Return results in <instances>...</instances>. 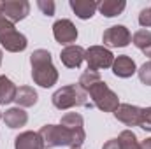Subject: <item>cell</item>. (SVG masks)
Wrapping results in <instances>:
<instances>
[{
  "label": "cell",
  "instance_id": "6da1fadb",
  "mask_svg": "<svg viewBox=\"0 0 151 149\" xmlns=\"http://www.w3.org/2000/svg\"><path fill=\"white\" fill-rule=\"evenodd\" d=\"M44 148H60L69 146L70 149H79L84 142L83 116L77 112H69L62 117L60 125H46L39 130Z\"/></svg>",
  "mask_w": 151,
  "mask_h": 149
},
{
  "label": "cell",
  "instance_id": "7a4b0ae2",
  "mask_svg": "<svg viewBox=\"0 0 151 149\" xmlns=\"http://www.w3.org/2000/svg\"><path fill=\"white\" fill-rule=\"evenodd\" d=\"M32 63V79L42 88H51L58 81V70L53 65L51 53L47 49H35L30 56Z\"/></svg>",
  "mask_w": 151,
  "mask_h": 149
},
{
  "label": "cell",
  "instance_id": "3957f363",
  "mask_svg": "<svg viewBox=\"0 0 151 149\" xmlns=\"http://www.w3.org/2000/svg\"><path fill=\"white\" fill-rule=\"evenodd\" d=\"M53 105L60 111H67L72 107H91L93 104L88 102V93H84L77 84H69L55 91L53 95Z\"/></svg>",
  "mask_w": 151,
  "mask_h": 149
},
{
  "label": "cell",
  "instance_id": "277c9868",
  "mask_svg": "<svg viewBox=\"0 0 151 149\" xmlns=\"http://www.w3.org/2000/svg\"><path fill=\"white\" fill-rule=\"evenodd\" d=\"M0 44L11 51V53H19L27 49V37L19 34L14 28V23H11L4 14H0Z\"/></svg>",
  "mask_w": 151,
  "mask_h": 149
},
{
  "label": "cell",
  "instance_id": "5b68a950",
  "mask_svg": "<svg viewBox=\"0 0 151 149\" xmlns=\"http://www.w3.org/2000/svg\"><path fill=\"white\" fill-rule=\"evenodd\" d=\"M88 95L91 98V104L104 112H114L118 109V105H119L118 95L114 93L104 81H99L95 86H91L90 91H88Z\"/></svg>",
  "mask_w": 151,
  "mask_h": 149
},
{
  "label": "cell",
  "instance_id": "8992f818",
  "mask_svg": "<svg viewBox=\"0 0 151 149\" xmlns=\"http://www.w3.org/2000/svg\"><path fill=\"white\" fill-rule=\"evenodd\" d=\"M84 60L88 63V69L91 70H100V69H109L114 63V54L104 46H91L84 53Z\"/></svg>",
  "mask_w": 151,
  "mask_h": 149
},
{
  "label": "cell",
  "instance_id": "52a82bcc",
  "mask_svg": "<svg viewBox=\"0 0 151 149\" xmlns=\"http://www.w3.org/2000/svg\"><path fill=\"white\" fill-rule=\"evenodd\" d=\"M30 12V4L27 0H7L2 2V11L0 14H4L11 23H18L21 19H25Z\"/></svg>",
  "mask_w": 151,
  "mask_h": 149
},
{
  "label": "cell",
  "instance_id": "ba28073f",
  "mask_svg": "<svg viewBox=\"0 0 151 149\" xmlns=\"http://www.w3.org/2000/svg\"><path fill=\"white\" fill-rule=\"evenodd\" d=\"M102 40L106 46L109 47H125L132 42V34L128 32L127 27L123 25H114L111 28H107L102 35Z\"/></svg>",
  "mask_w": 151,
  "mask_h": 149
},
{
  "label": "cell",
  "instance_id": "9c48e42d",
  "mask_svg": "<svg viewBox=\"0 0 151 149\" xmlns=\"http://www.w3.org/2000/svg\"><path fill=\"white\" fill-rule=\"evenodd\" d=\"M53 35L56 39V42L72 46V42H76V39H77V28L70 19H58L53 25Z\"/></svg>",
  "mask_w": 151,
  "mask_h": 149
},
{
  "label": "cell",
  "instance_id": "30bf717a",
  "mask_svg": "<svg viewBox=\"0 0 151 149\" xmlns=\"http://www.w3.org/2000/svg\"><path fill=\"white\" fill-rule=\"evenodd\" d=\"M141 112L142 109L137 105H130V104H119L118 109L114 111V117L121 123H125L127 126H139L141 123Z\"/></svg>",
  "mask_w": 151,
  "mask_h": 149
},
{
  "label": "cell",
  "instance_id": "8fae6325",
  "mask_svg": "<svg viewBox=\"0 0 151 149\" xmlns=\"http://www.w3.org/2000/svg\"><path fill=\"white\" fill-rule=\"evenodd\" d=\"M84 49L81 47V46H67V47H63L62 49V53H60V60H62V63L67 67V69H77V67H81V63L84 62Z\"/></svg>",
  "mask_w": 151,
  "mask_h": 149
},
{
  "label": "cell",
  "instance_id": "7c38bea8",
  "mask_svg": "<svg viewBox=\"0 0 151 149\" xmlns=\"http://www.w3.org/2000/svg\"><path fill=\"white\" fill-rule=\"evenodd\" d=\"M16 149H44L39 132H23L14 139Z\"/></svg>",
  "mask_w": 151,
  "mask_h": 149
},
{
  "label": "cell",
  "instance_id": "4fadbf2b",
  "mask_svg": "<svg viewBox=\"0 0 151 149\" xmlns=\"http://www.w3.org/2000/svg\"><path fill=\"white\" fill-rule=\"evenodd\" d=\"M113 72H114V75H118V77H123V79H127V77H132V75L137 72L135 62H134L130 56H127V54H123V56H118V58H114Z\"/></svg>",
  "mask_w": 151,
  "mask_h": 149
},
{
  "label": "cell",
  "instance_id": "5bb4252c",
  "mask_svg": "<svg viewBox=\"0 0 151 149\" xmlns=\"http://www.w3.org/2000/svg\"><path fill=\"white\" fill-rule=\"evenodd\" d=\"M70 7L76 12L77 18L81 19H90L97 9H99V4L95 0H70Z\"/></svg>",
  "mask_w": 151,
  "mask_h": 149
},
{
  "label": "cell",
  "instance_id": "9a60e30c",
  "mask_svg": "<svg viewBox=\"0 0 151 149\" xmlns=\"http://www.w3.org/2000/svg\"><path fill=\"white\" fill-rule=\"evenodd\" d=\"M4 121H5V125L9 128H19V126H25L27 125L28 116H27V112L23 111L21 107H12V109L5 111Z\"/></svg>",
  "mask_w": 151,
  "mask_h": 149
},
{
  "label": "cell",
  "instance_id": "2e32d148",
  "mask_svg": "<svg viewBox=\"0 0 151 149\" xmlns=\"http://www.w3.org/2000/svg\"><path fill=\"white\" fill-rule=\"evenodd\" d=\"M16 91H18V88L14 86V82L9 77L0 75V105H7V104L14 102Z\"/></svg>",
  "mask_w": 151,
  "mask_h": 149
},
{
  "label": "cell",
  "instance_id": "e0dca14e",
  "mask_svg": "<svg viewBox=\"0 0 151 149\" xmlns=\"http://www.w3.org/2000/svg\"><path fill=\"white\" fill-rule=\"evenodd\" d=\"M14 102L19 105V107H32L37 104V91L30 86H21L18 88L16 91V98Z\"/></svg>",
  "mask_w": 151,
  "mask_h": 149
},
{
  "label": "cell",
  "instance_id": "ac0fdd59",
  "mask_svg": "<svg viewBox=\"0 0 151 149\" xmlns=\"http://www.w3.org/2000/svg\"><path fill=\"white\" fill-rule=\"evenodd\" d=\"M127 7V2L125 0H104L99 4V11L106 16V18H114V16H119Z\"/></svg>",
  "mask_w": 151,
  "mask_h": 149
},
{
  "label": "cell",
  "instance_id": "d6986e66",
  "mask_svg": "<svg viewBox=\"0 0 151 149\" xmlns=\"http://www.w3.org/2000/svg\"><path fill=\"white\" fill-rule=\"evenodd\" d=\"M132 42L135 44V47H139L146 56H151V32L142 28V30H137L134 35H132Z\"/></svg>",
  "mask_w": 151,
  "mask_h": 149
},
{
  "label": "cell",
  "instance_id": "ffe728a7",
  "mask_svg": "<svg viewBox=\"0 0 151 149\" xmlns=\"http://www.w3.org/2000/svg\"><path fill=\"white\" fill-rule=\"evenodd\" d=\"M99 81H102V77L100 74L97 72V70H91V69H88L86 72H83V75L79 77V82H77V86L84 91V93H88L90 91V88L91 86H95Z\"/></svg>",
  "mask_w": 151,
  "mask_h": 149
},
{
  "label": "cell",
  "instance_id": "44dd1931",
  "mask_svg": "<svg viewBox=\"0 0 151 149\" xmlns=\"http://www.w3.org/2000/svg\"><path fill=\"white\" fill-rule=\"evenodd\" d=\"M121 149H141V144L137 142V137L132 130H123L118 137Z\"/></svg>",
  "mask_w": 151,
  "mask_h": 149
},
{
  "label": "cell",
  "instance_id": "7402d4cb",
  "mask_svg": "<svg viewBox=\"0 0 151 149\" xmlns=\"http://www.w3.org/2000/svg\"><path fill=\"white\" fill-rule=\"evenodd\" d=\"M137 72H139V79H141V82H144L146 86H151V62H146Z\"/></svg>",
  "mask_w": 151,
  "mask_h": 149
},
{
  "label": "cell",
  "instance_id": "603a6c76",
  "mask_svg": "<svg viewBox=\"0 0 151 149\" xmlns=\"http://www.w3.org/2000/svg\"><path fill=\"white\" fill-rule=\"evenodd\" d=\"M37 7L44 16H53L55 14V2L53 0H39Z\"/></svg>",
  "mask_w": 151,
  "mask_h": 149
},
{
  "label": "cell",
  "instance_id": "cb8c5ba5",
  "mask_svg": "<svg viewBox=\"0 0 151 149\" xmlns=\"http://www.w3.org/2000/svg\"><path fill=\"white\" fill-rule=\"evenodd\" d=\"M139 126H141L142 130H148V132H151V107L142 109V112H141V123H139Z\"/></svg>",
  "mask_w": 151,
  "mask_h": 149
},
{
  "label": "cell",
  "instance_id": "d4e9b609",
  "mask_svg": "<svg viewBox=\"0 0 151 149\" xmlns=\"http://www.w3.org/2000/svg\"><path fill=\"white\" fill-rule=\"evenodd\" d=\"M139 23H141V27H144V28H150L151 27V7H146V9L141 11V14H139Z\"/></svg>",
  "mask_w": 151,
  "mask_h": 149
},
{
  "label": "cell",
  "instance_id": "484cf974",
  "mask_svg": "<svg viewBox=\"0 0 151 149\" xmlns=\"http://www.w3.org/2000/svg\"><path fill=\"white\" fill-rule=\"evenodd\" d=\"M102 149H121V146H119V140H118V139H111V140H107V142L104 144Z\"/></svg>",
  "mask_w": 151,
  "mask_h": 149
},
{
  "label": "cell",
  "instance_id": "4316f807",
  "mask_svg": "<svg viewBox=\"0 0 151 149\" xmlns=\"http://www.w3.org/2000/svg\"><path fill=\"white\" fill-rule=\"evenodd\" d=\"M141 149H151V137H150V139H146V140H142Z\"/></svg>",
  "mask_w": 151,
  "mask_h": 149
},
{
  "label": "cell",
  "instance_id": "83f0119b",
  "mask_svg": "<svg viewBox=\"0 0 151 149\" xmlns=\"http://www.w3.org/2000/svg\"><path fill=\"white\" fill-rule=\"evenodd\" d=\"M2 56H4V54H2V49H0V63H2Z\"/></svg>",
  "mask_w": 151,
  "mask_h": 149
},
{
  "label": "cell",
  "instance_id": "f1b7e54d",
  "mask_svg": "<svg viewBox=\"0 0 151 149\" xmlns=\"http://www.w3.org/2000/svg\"><path fill=\"white\" fill-rule=\"evenodd\" d=\"M0 11H2V2H0Z\"/></svg>",
  "mask_w": 151,
  "mask_h": 149
},
{
  "label": "cell",
  "instance_id": "f546056e",
  "mask_svg": "<svg viewBox=\"0 0 151 149\" xmlns=\"http://www.w3.org/2000/svg\"><path fill=\"white\" fill-rule=\"evenodd\" d=\"M0 117H2V114H0Z\"/></svg>",
  "mask_w": 151,
  "mask_h": 149
},
{
  "label": "cell",
  "instance_id": "4dcf8cb0",
  "mask_svg": "<svg viewBox=\"0 0 151 149\" xmlns=\"http://www.w3.org/2000/svg\"><path fill=\"white\" fill-rule=\"evenodd\" d=\"M74 149H76V148H74Z\"/></svg>",
  "mask_w": 151,
  "mask_h": 149
}]
</instances>
